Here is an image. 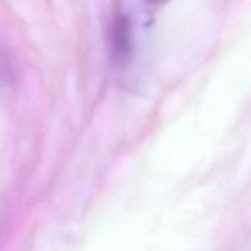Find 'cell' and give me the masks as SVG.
<instances>
[{
  "label": "cell",
  "instance_id": "cell-1",
  "mask_svg": "<svg viewBox=\"0 0 251 251\" xmlns=\"http://www.w3.org/2000/svg\"><path fill=\"white\" fill-rule=\"evenodd\" d=\"M132 27L129 17L118 15L110 29V51L117 65H125L132 56Z\"/></svg>",
  "mask_w": 251,
  "mask_h": 251
},
{
  "label": "cell",
  "instance_id": "cell-2",
  "mask_svg": "<svg viewBox=\"0 0 251 251\" xmlns=\"http://www.w3.org/2000/svg\"><path fill=\"white\" fill-rule=\"evenodd\" d=\"M146 1L151 5H157V4H161V2H163L164 0H146Z\"/></svg>",
  "mask_w": 251,
  "mask_h": 251
}]
</instances>
